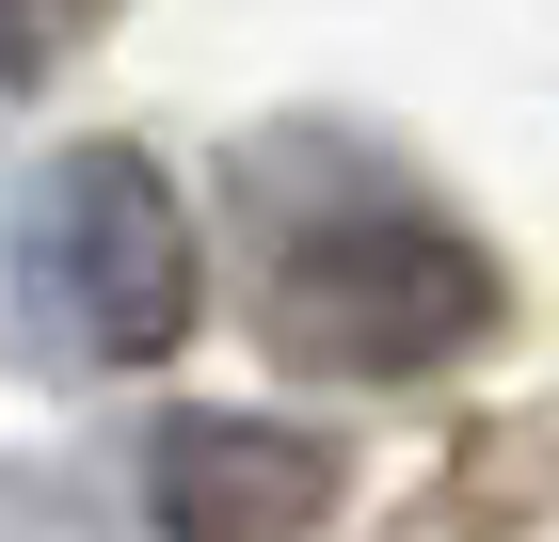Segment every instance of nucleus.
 <instances>
[{"label":"nucleus","mask_w":559,"mask_h":542,"mask_svg":"<svg viewBox=\"0 0 559 542\" xmlns=\"http://www.w3.org/2000/svg\"><path fill=\"white\" fill-rule=\"evenodd\" d=\"M240 255H257V335L304 383H431L512 335V272L352 128L240 144Z\"/></svg>","instance_id":"f257e3e1"},{"label":"nucleus","mask_w":559,"mask_h":542,"mask_svg":"<svg viewBox=\"0 0 559 542\" xmlns=\"http://www.w3.org/2000/svg\"><path fill=\"white\" fill-rule=\"evenodd\" d=\"M16 288L33 320L81 351V368H160L192 303H209V255H192V208L144 144H64L16 208Z\"/></svg>","instance_id":"f03ea898"},{"label":"nucleus","mask_w":559,"mask_h":542,"mask_svg":"<svg viewBox=\"0 0 559 542\" xmlns=\"http://www.w3.org/2000/svg\"><path fill=\"white\" fill-rule=\"evenodd\" d=\"M144 510H160V542H320L336 447L272 431V415H160L144 431Z\"/></svg>","instance_id":"7ed1b4c3"},{"label":"nucleus","mask_w":559,"mask_h":542,"mask_svg":"<svg viewBox=\"0 0 559 542\" xmlns=\"http://www.w3.org/2000/svg\"><path fill=\"white\" fill-rule=\"evenodd\" d=\"M544 510H559V415H496V431H464V447L431 462V495L384 542H512Z\"/></svg>","instance_id":"20e7f679"},{"label":"nucleus","mask_w":559,"mask_h":542,"mask_svg":"<svg viewBox=\"0 0 559 542\" xmlns=\"http://www.w3.org/2000/svg\"><path fill=\"white\" fill-rule=\"evenodd\" d=\"M112 33V0H0V81H64Z\"/></svg>","instance_id":"39448f33"}]
</instances>
